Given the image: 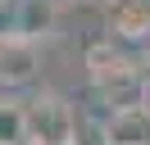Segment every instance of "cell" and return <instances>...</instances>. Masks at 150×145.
I'll return each instance as SVG.
<instances>
[{
    "instance_id": "1",
    "label": "cell",
    "mask_w": 150,
    "mask_h": 145,
    "mask_svg": "<svg viewBox=\"0 0 150 145\" xmlns=\"http://www.w3.org/2000/svg\"><path fill=\"white\" fill-rule=\"evenodd\" d=\"M23 109H28V141L37 145H73L77 141V109L68 95H59V91L41 86L37 95L23 100Z\"/></svg>"
},
{
    "instance_id": "2",
    "label": "cell",
    "mask_w": 150,
    "mask_h": 145,
    "mask_svg": "<svg viewBox=\"0 0 150 145\" xmlns=\"http://www.w3.org/2000/svg\"><path fill=\"white\" fill-rule=\"evenodd\" d=\"M41 77V41L23 32H0V91H23Z\"/></svg>"
},
{
    "instance_id": "3",
    "label": "cell",
    "mask_w": 150,
    "mask_h": 145,
    "mask_svg": "<svg viewBox=\"0 0 150 145\" xmlns=\"http://www.w3.org/2000/svg\"><path fill=\"white\" fill-rule=\"evenodd\" d=\"M82 68H86V82H109V77H127V72H146V63L123 41L100 36V41H91L82 50Z\"/></svg>"
},
{
    "instance_id": "4",
    "label": "cell",
    "mask_w": 150,
    "mask_h": 145,
    "mask_svg": "<svg viewBox=\"0 0 150 145\" xmlns=\"http://www.w3.org/2000/svg\"><path fill=\"white\" fill-rule=\"evenodd\" d=\"M105 18L114 41H150V0H105Z\"/></svg>"
},
{
    "instance_id": "5",
    "label": "cell",
    "mask_w": 150,
    "mask_h": 145,
    "mask_svg": "<svg viewBox=\"0 0 150 145\" xmlns=\"http://www.w3.org/2000/svg\"><path fill=\"white\" fill-rule=\"evenodd\" d=\"M100 132L109 145H150V109H114V113H100Z\"/></svg>"
},
{
    "instance_id": "6",
    "label": "cell",
    "mask_w": 150,
    "mask_h": 145,
    "mask_svg": "<svg viewBox=\"0 0 150 145\" xmlns=\"http://www.w3.org/2000/svg\"><path fill=\"white\" fill-rule=\"evenodd\" d=\"M59 14H64L59 0H14V32L46 41V36L59 32Z\"/></svg>"
},
{
    "instance_id": "7",
    "label": "cell",
    "mask_w": 150,
    "mask_h": 145,
    "mask_svg": "<svg viewBox=\"0 0 150 145\" xmlns=\"http://www.w3.org/2000/svg\"><path fill=\"white\" fill-rule=\"evenodd\" d=\"M28 141V109L23 100L0 95V145H23Z\"/></svg>"
},
{
    "instance_id": "8",
    "label": "cell",
    "mask_w": 150,
    "mask_h": 145,
    "mask_svg": "<svg viewBox=\"0 0 150 145\" xmlns=\"http://www.w3.org/2000/svg\"><path fill=\"white\" fill-rule=\"evenodd\" d=\"M73 145H109V141H105V132H100V118H82Z\"/></svg>"
},
{
    "instance_id": "9",
    "label": "cell",
    "mask_w": 150,
    "mask_h": 145,
    "mask_svg": "<svg viewBox=\"0 0 150 145\" xmlns=\"http://www.w3.org/2000/svg\"><path fill=\"white\" fill-rule=\"evenodd\" d=\"M141 63H146V77H150V41H146V50H141Z\"/></svg>"
},
{
    "instance_id": "10",
    "label": "cell",
    "mask_w": 150,
    "mask_h": 145,
    "mask_svg": "<svg viewBox=\"0 0 150 145\" xmlns=\"http://www.w3.org/2000/svg\"><path fill=\"white\" fill-rule=\"evenodd\" d=\"M59 5H77V0H59Z\"/></svg>"
},
{
    "instance_id": "11",
    "label": "cell",
    "mask_w": 150,
    "mask_h": 145,
    "mask_svg": "<svg viewBox=\"0 0 150 145\" xmlns=\"http://www.w3.org/2000/svg\"><path fill=\"white\" fill-rule=\"evenodd\" d=\"M146 109H150V91H146Z\"/></svg>"
},
{
    "instance_id": "12",
    "label": "cell",
    "mask_w": 150,
    "mask_h": 145,
    "mask_svg": "<svg viewBox=\"0 0 150 145\" xmlns=\"http://www.w3.org/2000/svg\"><path fill=\"white\" fill-rule=\"evenodd\" d=\"M23 145H37V141H23Z\"/></svg>"
},
{
    "instance_id": "13",
    "label": "cell",
    "mask_w": 150,
    "mask_h": 145,
    "mask_svg": "<svg viewBox=\"0 0 150 145\" xmlns=\"http://www.w3.org/2000/svg\"><path fill=\"white\" fill-rule=\"evenodd\" d=\"M0 5H9V0H0Z\"/></svg>"
}]
</instances>
